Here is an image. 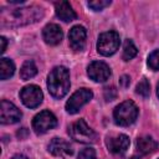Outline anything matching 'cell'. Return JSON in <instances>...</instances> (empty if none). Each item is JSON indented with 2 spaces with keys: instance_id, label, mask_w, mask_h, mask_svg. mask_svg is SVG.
I'll use <instances>...</instances> for the list:
<instances>
[{
  "instance_id": "obj_1",
  "label": "cell",
  "mask_w": 159,
  "mask_h": 159,
  "mask_svg": "<svg viewBox=\"0 0 159 159\" xmlns=\"http://www.w3.org/2000/svg\"><path fill=\"white\" fill-rule=\"evenodd\" d=\"M43 17V10L40 6H26V7H2L0 11L1 26L19 27L37 22Z\"/></svg>"
},
{
  "instance_id": "obj_2",
  "label": "cell",
  "mask_w": 159,
  "mask_h": 159,
  "mask_svg": "<svg viewBox=\"0 0 159 159\" xmlns=\"http://www.w3.org/2000/svg\"><path fill=\"white\" fill-rule=\"evenodd\" d=\"M70 73L66 67L57 66L50 72L47 77V88L53 98L60 99L65 97L70 89Z\"/></svg>"
},
{
  "instance_id": "obj_3",
  "label": "cell",
  "mask_w": 159,
  "mask_h": 159,
  "mask_svg": "<svg viewBox=\"0 0 159 159\" xmlns=\"http://www.w3.org/2000/svg\"><path fill=\"white\" fill-rule=\"evenodd\" d=\"M113 117L117 124L122 127L130 125L138 117V107L133 101H124L114 108Z\"/></svg>"
},
{
  "instance_id": "obj_4",
  "label": "cell",
  "mask_w": 159,
  "mask_h": 159,
  "mask_svg": "<svg viewBox=\"0 0 159 159\" xmlns=\"http://www.w3.org/2000/svg\"><path fill=\"white\" fill-rule=\"evenodd\" d=\"M68 134L71 135L72 139H75L76 142L83 143V144L94 143L97 139V134L86 123L84 119H78L75 123H72L71 127L68 128Z\"/></svg>"
},
{
  "instance_id": "obj_5",
  "label": "cell",
  "mask_w": 159,
  "mask_h": 159,
  "mask_svg": "<svg viewBox=\"0 0 159 159\" xmlns=\"http://www.w3.org/2000/svg\"><path fill=\"white\" fill-rule=\"evenodd\" d=\"M119 43V35L116 31H107L99 35L97 41V51L103 56H111L118 50Z\"/></svg>"
},
{
  "instance_id": "obj_6",
  "label": "cell",
  "mask_w": 159,
  "mask_h": 159,
  "mask_svg": "<svg viewBox=\"0 0 159 159\" xmlns=\"http://www.w3.org/2000/svg\"><path fill=\"white\" fill-rule=\"evenodd\" d=\"M92 97H93V93L88 88H81L76 91L66 102V111L70 114L77 113L86 103L89 102V99H92Z\"/></svg>"
},
{
  "instance_id": "obj_7",
  "label": "cell",
  "mask_w": 159,
  "mask_h": 159,
  "mask_svg": "<svg viewBox=\"0 0 159 159\" xmlns=\"http://www.w3.org/2000/svg\"><path fill=\"white\" fill-rule=\"evenodd\" d=\"M57 124V119L55 114L50 111H42L35 116L32 120V128L37 134H43L47 130L55 128Z\"/></svg>"
},
{
  "instance_id": "obj_8",
  "label": "cell",
  "mask_w": 159,
  "mask_h": 159,
  "mask_svg": "<svg viewBox=\"0 0 159 159\" xmlns=\"http://www.w3.org/2000/svg\"><path fill=\"white\" fill-rule=\"evenodd\" d=\"M20 98L22 101V103L29 107V108H36L37 106L41 104L42 99H43V94L42 91L39 86L36 84H29L26 87H24L20 92Z\"/></svg>"
},
{
  "instance_id": "obj_9",
  "label": "cell",
  "mask_w": 159,
  "mask_h": 159,
  "mask_svg": "<svg viewBox=\"0 0 159 159\" xmlns=\"http://www.w3.org/2000/svg\"><path fill=\"white\" fill-rule=\"evenodd\" d=\"M22 117L21 111L11 102L2 99L1 109H0V119L2 124H14L17 123Z\"/></svg>"
},
{
  "instance_id": "obj_10",
  "label": "cell",
  "mask_w": 159,
  "mask_h": 159,
  "mask_svg": "<svg viewBox=\"0 0 159 159\" xmlns=\"http://www.w3.org/2000/svg\"><path fill=\"white\" fill-rule=\"evenodd\" d=\"M87 73H88L89 78L93 80L94 82H104L111 76V68L108 67L107 63H104L102 61H93L88 66Z\"/></svg>"
},
{
  "instance_id": "obj_11",
  "label": "cell",
  "mask_w": 159,
  "mask_h": 159,
  "mask_svg": "<svg viewBox=\"0 0 159 159\" xmlns=\"http://www.w3.org/2000/svg\"><path fill=\"white\" fill-rule=\"evenodd\" d=\"M48 152L55 155V157H60V158H67L71 157L73 153V149L71 147V144L68 142H66L62 138H53L48 145H47Z\"/></svg>"
},
{
  "instance_id": "obj_12",
  "label": "cell",
  "mask_w": 159,
  "mask_h": 159,
  "mask_svg": "<svg viewBox=\"0 0 159 159\" xmlns=\"http://www.w3.org/2000/svg\"><path fill=\"white\" fill-rule=\"evenodd\" d=\"M107 148L113 154H124L129 148L130 140L125 134H118L114 137H109L106 140Z\"/></svg>"
},
{
  "instance_id": "obj_13",
  "label": "cell",
  "mask_w": 159,
  "mask_h": 159,
  "mask_svg": "<svg viewBox=\"0 0 159 159\" xmlns=\"http://www.w3.org/2000/svg\"><path fill=\"white\" fill-rule=\"evenodd\" d=\"M86 29L83 26L76 25L70 30L68 34V40H70V46L75 51H82L86 45Z\"/></svg>"
},
{
  "instance_id": "obj_14",
  "label": "cell",
  "mask_w": 159,
  "mask_h": 159,
  "mask_svg": "<svg viewBox=\"0 0 159 159\" xmlns=\"http://www.w3.org/2000/svg\"><path fill=\"white\" fill-rule=\"evenodd\" d=\"M42 36H43V40L48 45H58L63 37V32H62V29L56 25V24H48L43 27V31H42Z\"/></svg>"
},
{
  "instance_id": "obj_15",
  "label": "cell",
  "mask_w": 159,
  "mask_h": 159,
  "mask_svg": "<svg viewBox=\"0 0 159 159\" xmlns=\"http://www.w3.org/2000/svg\"><path fill=\"white\" fill-rule=\"evenodd\" d=\"M55 11L56 15L60 20L65 21V22H70L72 20H75L77 17L75 10L72 9V6L70 5L68 1H58L55 4Z\"/></svg>"
},
{
  "instance_id": "obj_16",
  "label": "cell",
  "mask_w": 159,
  "mask_h": 159,
  "mask_svg": "<svg viewBox=\"0 0 159 159\" xmlns=\"http://www.w3.org/2000/svg\"><path fill=\"white\" fill-rule=\"evenodd\" d=\"M158 148V143L152 138V137H140L137 140V153L139 154V157L149 154L152 152H154Z\"/></svg>"
},
{
  "instance_id": "obj_17",
  "label": "cell",
  "mask_w": 159,
  "mask_h": 159,
  "mask_svg": "<svg viewBox=\"0 0 159 159\" xmlns=\"http://www.w3.org/2000/svg\"><path fill=\"white\" fill-rule=\"evenodd\" d=\"M15 72V65L11 60L2 57L0 60V78L1 80H7L10 78Z\"/></svg>"
},
{
  "instance_id": "obj_18",
  "label": "cell",
  "mask_w": 159,
  "mask_h": 159,
  "mask_svg": "<svg viewBox=\"0 0 159 159\" xmlns=\"http://www.w3.org/2000/svg\"><path fill=\"white\" fill-rule=\"evenodd\" d=\"M36 73H37V67H36L34 61L29 60V61L24 62V65L20 70V77L24 81H27V80L32 78L34 76H36Z\"/></svg>"
},
{
  "instance_id": "obj_19",
  "label": "cell",
  "mask_w": 159,
  "mask_h": 159,
  "mask_svg": "<svg viewBox=\"0 0 159 159\" xmlns=\"http://www.w3.org/2000/svg\"><path fill=\"white\" fill-rule=\"evenodd\" d=\"M137 52H138V50H137L135 45L133 43V41L132 40H125L124 41V46H123V55H122L123 60L124 61L132 60L133 57H135Z\"/></svg>"
},
{
  "instance_id": "obj_20",
  "label": "cell",
  "mask_w": 159,
  "mask_h": 159,
  "mask_svg": "<svg viewBox=\"0 0 159 159\" xmlns=\"http://www.w3.org/2000/svg\"><path fill=\"white\" fill-rule=\"evenodd\" d=\"M135 92H137L139 96H142L143 98H147V97L149 96V93H150V84H149V82H148L147 78H143V80L137 84Z\"/></svg>"
},
{
  "instance_id": "obj_21",
  "label": "cell",
  "mask_w": 159,
  "mask_h": 159,
  "mask_svg": "<svg viewBox=\"0 0 159 159\" xmlns=\"http://www.w3.org/2000/svg\"><path fill=\"white\" fill-rule=\"evenodd\" d=\"M148 66L153 71H159V50L153 51L148 57Z\"/></svg>"
},
{
  "instance_id": "obj_22",
  "label": "cell",
  "mask_w": 159,
  "mask_h": 159,
  "mask_svg": "<svg viewBox=\"0 0 159 159\" xmlns=\"http://www.w3.org/2000/svg\"><path fill=\"white\" fill-rule=\"evenodd\" d=\"M92 10L94 11H99L102 9H104L106 6L111 5V0H94V1H88L87 4Z\"/></svg>"
},
{
  "instance_id": "obj_23",
  "label": "cell",
  "mask_w": 159,
  "mask_h": 159,
  "mask_svg": "<svg viewBox=\"0 0 159 159\" xmlns=\"http://www.w3.org/2000/svg\"><path fill=\"white\" fill-rule=\"evenodd\" d=\"M77 159H96V152L93 148H84L78 153Z\"/></svg>"
},
{
  "instance_id": "obj_24",
  "label": "cell",
  "mask_w": 159,
  "mask_h": 159,
  "mask_svg": "<svg viewBox=\"0 0 159 159\" xmlns=\"http://www.w3.org/2000/svg\"><path fill=\"white\" fill-rule=\"evenodd\" d=\"M103 96L106 98V101H113L117 98V89L116 87L111 86V87H106L104 88V92H103Z\"/></svg>"
},
{
  "instance_id": "obj_25",
  "label": "cell",
  "mask_w": 159,
  "mask_h": 159,
  "mask_svg": "<svg viewBox=\"0 0 159 159\" xmlns=\"http://www.w3.org/2000/svg\"><path fill=\"white\" fill-rule=\"evenodd\" d=\"M119 83H120V86H122L123 88L129 87V84H130V78H129V76L123 75V76L120 77V80H119Z\"/></svg>"
},
{
  "instance_id": "obj_26",
  "label": "cell",
  "mask_w": 159,
  "mask_h": 159,
  "mask_svg": "<svg viewBox=\"0 0 159 159\" xmlns=\"http://www.w3.org/2000/svg\"><path fill=\"white\" fill-rule=\"evenodd\" d=\"M26 135H27V129H26V128H21V129L17 132V137H19L20 139L26 138Z\"/></svg>"
},
{
  "instance_id": "obj_27",
  "label": "cell",
  "mask_w": 159,
  "mask_h": 159,
  "mask_svg": "<svg viewBox=\"0 0 159 159\" xmlns=\"http://www.w3.org/2000/svg\"><path fill=\"white\" fill-rule=\"evenodd\" d=\"M0 42H1V47H0V52L2 53L5 50H6V39L4 36L0 37Z\"/></svg>"
},
{
  "instance_id": "obj_28",
  "label": "cell",
  "mask_w": 159,
  "mask_h": 159,
  "mask_svg": "<svg viewBox=\"0 0 159 159\" xmlns=\"http://www.w3.org/2000/svg\"><path fill=\"white\" fill-rule=\"evenodd\" d=\"M9 4H12V5H20V4H24L25 0H7Z\"/></svg>"
},
{
  "instance_id": "obj_29",
  "label": "cell",
  "mask_w": 159,
  "mask_h": 159,
  "mask_svg": "<svg viewBox=\"0 0 159 159\" xmlns=\"http://www.w3.org/2000/svg\"><path fill=\"white\" fill-rule=\"evenodd\" d=\"M11 159H27V157H25V155H22V154H16V155H14Z\"/></svg>"
},
{
  "instance_id": "obj_30",
  "label": "cell",
  "mask_w": 159,
  "mask_h": 159,
  "mask_svg": "<svg viewBox=\"0 0 159 159\" xmlns=\"http://www.w3.org/2000/svg\"><path fill=\"white\" fill-rule=\"evenodd\" d=\"M157 93H158V97H159V83H158V87H157Z\"/></svg>"
}]
</instances>
